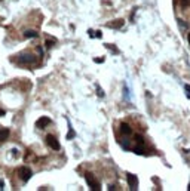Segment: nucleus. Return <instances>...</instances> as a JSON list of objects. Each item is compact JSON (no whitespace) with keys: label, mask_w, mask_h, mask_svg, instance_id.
Wrapping results in <instances>:
<instances>
[{"label":"nucleus","mask_w":190,"mask_h":191,"mask_svg":"<svg viewBox=\"0 0 190 191\" xmlns=\"http://www.w3.org/2000/svg\"><path fill=\"white\" fill-rule=\"evenodd\" d=\"M19 176H21V179L24 181V182H27L30 178H31V175H33V172L30 170V167H27V166H22V167H19Z\"/></svg>","instance_id":"f257e3e1"},{"label":"nucleus","mask_w":190,"mask_h":191,"mask_svg":"<svg viewBox=\"0 0 190 191\" xmlns=\"http://www.w3.org/2000/svg\"><path fill=\"white\" fill-rule=\"evenodd\" d=\"M46 144H48L52 150H55V151L59 150V142H58V139L54 135H48V136H46Z\"/></svg>","instance_id":"f03ea898"},{"label":"nucleus","mask_w":190,"mask_h":191,"mask_svg":"<svg viewBox=\"0 0 190 191\" xmlns=\"http://www.w3.org/2000/svg\"><path fill=\"white\" fill-rule=\"evenodd\" d=\"M34 62H36V58L28 53H24L18 58V64H34Z\"/></svg>","instance_id":"7ed1b4c3"},{"label":"nucleus","mask_w":190,"mask_h":191,"mask_svg":"<svg viewBox=\"0 0 190 191\" xmlns=\"http://www.w3.org/2000/svg\"><path fill=\"white\" fill-rule=\"evenodd\" d=\"M85 178H86V182H88V185H89L91 190H101V188H99V184L95 181V178H94L91 173H86Z\"/></svg>","instance_id":"20e7f679"},{"label":"nucleus","mask_w":190,"mask_h":191,"mask_svg":"<svg viewBox=\"0 0 190 191\" xmlns=\"http://www.w3.org/2000/svg\"><path fill=\"white\" fill-rule=\"evenodd\" d=\"M128 184H129L131 190H137L138 188V179H137V176L132 173H128Z\"/></svg>","instance_id":"39448f33"},{"label":"nucleus","mask_w":190,"mask_h":191,"mask_svg":"<svg viewBox=\"0 0 190 191\" xmlns=\"http://www.w3.org/2000/svg\"><path fill=\"white\" fill-rule=\"evenodd\" d=\"M51 123V119L49 117H40L37 122H36V126L39 127V129H43V127H46V126Z\"/></svg>","instance_id":"423d86ee"},{"label":"nucleus","mask_w":190,"mask_h":191,"mask_svg":"<svg viewBox=\"0 0 190 191\" xmlns=\"http://www.w3.org/2000/svg\"><path fill=\"white\" fill-rule=\"evenodd\" d=\"M8 136H9V129L2 127V129H0V142H5L8 139Z\"/></svg>","instance_id":"0eeeda50"},{"label":"nucleus","mask_w":190,"mask_h":191,"mask_svg":"<svg viewBox=\"0 0 190 191\" xmlns=\"http://www.w3.org/2000/svg\"><path fill=\"white\" fill-rule=\"evenodd\" d=\"M120 132L123 133V135H129V133L132 132V131H131V126L128 125V123H122V125H120Z\"/></svg>","instance_id":"6e6552de"},{"label":"nucleus","mask_w":190,"mask_h":191,"mask_svg":"<svg viewBox=\"0 0 190 191\" xmlns=\"http://www.w3.org/2000/svg\"><path fill=\"white\" fill-rule=\"evenodd\" d=\"M24 37L25 39H33V37H37V33L33 31V30H27L24 33Z\"/></svg>","instance_id":"1a4fd4ad"},{"label":"nucleus","mask_w":190,"mask_h":191,"mask_svg":"<svg viewBox=\"0 0 190 191\" xmlns=\"http://www.w3.org/2000/svg\"><path fill=\"white\" fill-rule=\"evenodd\" d=\"M116 24H108V27H111V28H117V27H122L123 25V19H119V21H115Z\"/></svg>","instance_id":"9d476101"},{"label":"nucleus","mask_w":190,"mask_h":191,"mask_svg":"<svg viewBox=\"0 0 190 191\" xmlns=\"http://www.w3.org/2000/svg\"><path fill=\"white\" fill-rule=\"evenodd\" d=\"M71 138H75V131L70 129V132H68V135H67V139H71Z\"/></svg>","instance_id":"9b49d317"},{"label":"nucleus","mask_w":190,"mask_h":191,"mask_svg":"<svg viewBox=\"0 0 190 191\" xmlns=\"http://www.w3.org/2000/svg\"><path fill=\"white\" fill-rule=\"evenodd\" d=\"M54 43H55V40H46V48H52Z\"/></svg>","instance_id":"f8f14e48"},{"label":"nucleus","mask_w":190,"mask_h":191,"mask_svg":"<svg viewBox=\"0 0 190 191\" xmlns=\"http://www.w3.org/2000/svg\"><path fill=\"white\" fill-rule=\"evenodd\" d=\"M184 89H186V92H187V98H190V86H189V84H186V86H184Z\"/></svg>","instance_id":"ddd939ff"},{"label":"nucleus","mask_w":190,"mask_h":191,"mask_svg":"<svg viewBox=\"0 0 190 191\" xmlns=\"http://www.w3.org/2000/svg\"><path fill=\"white\" fill-rule=\"evenodd\" d=\"M3 187H5V182H3V179H0V190H3Z\"/></svg>","instance_id":"4468645a"},{"label":"nucleus","mask_w":190,"mask_h":191,"mask_svg":"<svg viewBox=\"0 0 190 191\" xmlns=\"http://www.w3.org/2000/svg\"><path fill=\"white\" fill-rule=\"evenodd\" d=\"M95 36H97V37L99 39V37H101V31H97V33H95Z\"/></svg>","instance_id":"2eb2a0df"},{"label":"nucleus","mask_w":190,"mask_h":191,"mask_svg":"<svg viewBox=\"0 0 190 191\" xmlns=\"http://www.w3.org/2000/svg\"><path fill=\"white\" fill-rule=\"evenodd\" d=\"M3 114H5V111H3V110H0V116H3Z\"/></svg>","instance_id":"dca6fc26"},{"label":"nucleus","mask_w":190,"mask_h":191,"mask_svg":"<svg viewBox=\"0 0 190 191\" xmlns=\"http://www.w3.org/2000/svg\"><path fill=\"white\" fill-rule=\"evenodd\" d=\"M187 40H189V45H190V34H189V37H187Z\"/></svg>","instance_id":"f3484780"}]
</instances>
